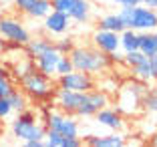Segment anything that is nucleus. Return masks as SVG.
Returning a JSON list of instances; mask_svg holds the SVG:
<instances>
[{"label": "nucleus", "instance_id": "obj_34", "mask_svg": "<svg viewBox=\"0 0 157 147\" xmlns=\"http://www.w3.org/2000/svg\"><path fill=\"white\" fill-rule=\"evenodd\" d=\"M20 147H46L44 139H34V141H22Z\"/></svg>", "mask_w": 157, "mask_h": 147}, {"label": "nucleus", "instance_id": "obj_2", "mask_svg": "<svg viewBox=\"0 0 157 147\" xmlns=\"http://www.w3.org/2000/svg\"><path fill=\"white\" fill-rule=\"evenodd\" d=\"M69 59L73 63L75 71H83L89 75H101L113 67V60L109 55L101 52L95 46H75L69 52Z\"/></svg>", "mask_w": 157, "mask_h": 147}, {"label": "nucleus", "instance_id": "obj_6", "mask_svg": "<svg viewBox=\"0 0 157 147\" xmlns=\"http://www.w3.org/2000/svg\"><path fill=\"white\" fill-rule=\"evenodd\" d=\"M55 85L59 89H69V91L77 93H89L91 89H95V77L83 71H71V73L59 75L55 81Z\"/></svg>", "mask_w": 157, "mask_h": 147}, {"label": "nucleus", "instance_id": "obj_10", "mask_svg": "<svg viewBox=\"0 0 157 147\" xmlns=\"http://www.w3.org/2000/svg\"><path fill=\"white\" fill-rule=\"evenodd\" d=\"M93 46L95 48H99L101 52H105V55H115V52H119V32H111V30H103V28H97V30L93 32Z\"/></svg>", "mask_w": 157, "mask_h": 147}, {"label": "nucleus", "instance_id": "obj_32", "mask_svg": "<svg viewBox=\"0 0 157 147\" xmlns=\"http://www.w3.org/2000/svg\"><path fill=\"white\" fill-rule=\"evenodd\" d=\"M60 147H85V141L81 137H63V143H60Z\"/></svg>", "mask_w": 157, "mask_h": 147}, {"label": "nucleus", "instance_id": "obj_41", "mask_svg": "<svg viewBox=\"0 0 157 147\" xmlns=\"http://www.w3.org/2000/svg\"><path fill=\"white\" fill-rule=\"evenodd\" d=\"M153 38H155V46H157V30H153Z\"/></svg>", "mask_w": 157, "mask_h": 147}, {"label": "nucleus", "instance_id": "obj_7", "mask_svg": "<svg viewBox=\"0 0 157 147\" xmlns=\"http://www.w3.org/2000/svg\"><path fill=\"white\" fill-rule=\"evenodd\" d=\"M46 129H52L63 137H77L78 135V121L75 115L63 111H51L46 115Z\"/></svg>", "mask_w": 157, "mask_h": 147}, {"label": "nucleus", "instance_id": "obj_5", "mask_svg": "<svg viewBox=\"0 0 157 147\" xmlns=\"http://www.w3.org/2000/svg\"><path fill=\"white\" fill-rule=\"evenodd\" d=\"M52 10H60V12L69 14V18L78 24H85L91 20L93 14V4L91 0H51Z\"/></svg>", "mask_w": 157, "mask_h": 147}, {"label": "nucleus", "instance_id": "obj_29", "mask_svg": "<svg viewBox=\"0 0 157 147\" xmlns=\"http://www.w3.org/2000/svg\"><path fill=\"white\" fill-rule=\"evenodd\" d=\"M119 18H121V22H123V26L125 28H129L131 26V16H133V6H127V4H123L119 8Z\"/></svg>", "mask_w": 157, "mask_h": 147}, {"label": "nucleus", "instance_id": "obj_17", "mask_svg": "<svg viewBox=\"0 0 157 147\" xmlns=\"http://www.w3.org/2000/svg\"><path fill=\"white\" fill-rule=\"evenodd\" d=\"M119 42H121V51L123 52H133L139 51V32L133 28H125L123 32H119Z\"/></svg>", "mask_w": 157, "mask_h": 147}, {"label": "nucleus", "instance_id": "obj_14", "mask_svg": "<svg viewBox=\"0 0 157 147\" xmlns=\"http://www.w3.org/2000/svg\"><path fill=\"white\" fill-rule=\"evenodd\" d=\"M93 117H95V121H97L99 125L111 129V131H125V127H127L125 117L121 115L117 109H111V107H103V109H99Z\"/></svg>", "mask_w": 157, "mask_h": 147}, {"label": "nucleus", "instance_id": "obj_42", "mask_svg": "<svg viewBox=\"0 0 157 147\" xmlns=\"http://www.w3.org/2000/svg\"><path fill=\"white\" fill-rule=\"evenodd\" d=\"M115 2H117L119 6H123V4H125V0H115Z\"/></svg>", "mask_w": 157, "mask_h": 147}, {"label": "nucleus", "instance_id": "obj_44", "mask_svg": "<svg viewBox=\"0 0 157 147\" xmlns=\"http://www.w3.org/2000/svg\"><path fill=\"white\" fill-rule=\"evenodd\" d=\"M155 81H157V79H155Z\"/></svg>", "mask_w": 157, "mask_h": 147}, {"label": "nucleus", "instance_id": "obj_30", "mask_svg": "<svg viewBox=\"0 0 157 147\" xmlns=\"http://www.w3.org/2000/svg\"><path fill=\"white\" fill-rule=\"evenodd\" d=\"M12 113H14V111H12V107H10L8 97H2V99H0V121H2V119H8Z\"/></svg>", "mask_w": 157, "mask_h": 147}, {"label": "nucleus", "instance_id": "obj_16", "mask_svg": "<svg viewBox=\"0 0 157 147\" xmlns=\"http://www.w3.org/2000/svg\"><path fill=\"white\" fill-rule=\"evenodd\" d=\"M48 46H52L51 38H46V37H30V41L24 44V52H26L28 59H34V56H38L42 51H46Z\"/></svg>", "mask_w": 157, "mask_h": 147}, {"label": "nucleus", "instance_id": "obj_12", "mask_svg": "<svg viewBox=\"0 0 157 147\" xmlns=\"http://www.w3.org/2000/svg\"><path fill=\"white\" fill-rule=\"evenodd\" d=\"M12 133L14 137H18L20 141H34V139H44L46 127L42 123H24L20 119L12 121Z\"/></svg>", "mask_w": 157, "mask_h": 147}, {"label": "nucleus", "instance_id": "obj_43", "mask_svg": "<svg viewBox=\"0 0 157 147\" xmlns=\"http://www.w3.org/2000/svg\"><path fill=\"white\" fill-rule=\"evenodd\" d=\"M125 147H131V145H127V143H125Z\"/></svg>", "mask_w": 157, "mask_h": 147}, {"label": "nucleus", "instance_id": "obj_4", "mask_svg": "<svg viewBox=\"0 0 157 147\" xmlns=\"http://www.w3.org/2000/svg\"><path fill=\"white\" fill-rule=\"evenodd\" d=\"M0 37L6 41V44L24 46L30 41V32L24 26V22L16 16H2L0 14Z\"/></svg>", "mask_w": 157, "mask_h": 147}, {"label": "nucleus", "instance_id": "obj_25", "mask_svg": "<svg viewBox=\"0 0 157 147\" xmlns=\"http://www.w3.org/2000/svg\"><path fill=\"white\" fill-rule=\"evenodd\" d=\"M14 83H12V79H10V75H4V77H0V99L2 97H8L10 93L14 91Z\"/></svg>", "mask_w": 157, "mask_h": 147}, {"label": "nucleus", "instance_id": "obj_37", "mask_svg": "<svg viewBox=\"0 0 157 147\" xmlns=\"http://www.w3.org/2000/svg\"><path fill=\"white\" fill-rule=\"evenodd\" d=\"M141 4H145V6H149V8H157V0H143Z\"/></svg>", "mask_w": 157, "mask_h": 147}, {"label": "nucleus", "instance_id": "obj_21", "mask_svg": "<svg viewBox=\"0 0 157 147\" xmlns=\"http://www.w3.org/2000/svg\"><path fill=\"white\" fill-rule=\"evenodd\" d=\"M139 51L143 52L145 56H151V55L157 52L153 32H139Z\"/></svg>", "mask_w": 157, "mask_h": 147}, {"label": "nucleus", "instance_id": "obj_36", "mask_svg": "<svg viewBox=\"0 0 157 147\" xmlns=\"http://www.w3.org/2000/svg\"><path fill=\"white\" fill-rule=\"evenodd\" d=\"M8 51V44H6V41L2 37H0V55H4V52Z\"/></svg>", "mask_w": 157, "mask_h": 147}, {"label": "nucleus", "instance_id": "obj_11", "mask_svg": "<svg viewBox=\"0 0 157 147\" xmlns=\"http://www.w3.org/2000/svg\"><path fill=\"white\" fill-rule=\"evenodd\" d=\"M42 28H44L46 34H51V37H60V34H65V32H69V28H71L69 14L60 12V10H51V12L42 18Z\"/></svg>", "mask_w": 157, "mask_h": 147}, {"label": "nucleus", "instance_id": "obj_18", "mask_svg": "<svg viewBox=\"0 0 157 147\" xmlns=\"http://www.w3.org/2000/svg\"><path fill=\"white\" fill-rule=\"evenodd\" d=\"M133 71V77L135 79H139V81H145V83H153L157 79V73H155V69L151 67V63H149V56L143 60L141 64H137L135 69H131Z\"/></svg>", "mask_w": 157, "mask_h": 147}, {"label": "nucleus", "instance_id": "obj_20", "mask_svg": "<svg viewBox=\"0 0 157 147\" xmlns=\"http://www.w3.org/2000/svg\"><path fill=\"white\" fill-rule=\"evenodd\" d=\"M99 28L103 30H111V32H123L125 26L121 22L119 14H105L101 20H99Z\"/></svg>", "mask_w": 157, "mask_h": 147}, {"label": "nucleus", "instance_id": "obj_40", "mask_svg": "<svg viewBox=\"0 0 157 147\" xmlns=\"http://www.w3.org/2000/svg\"><path fill=\"white\" fill-rule=\"evenodd\" d=\"M4 75H8V69H6L4 63H0V77H4Z\"/></svg>", "mask_w": 157, "mask_h": 147}, {"label": "nucleus", "instance_id": "obj_9", "mask_svg": "<svg viewBox=\"0 0 157 147\" xmlns=\"http://www.w3.org/2000/svg\"><path fill=\"white\" fill-rule=\"evenodd\" d=\"M52 99H55V105L59 111L63 113H69V115H75V111L78 109V105L83 103L85 93H77V91H69V89H55L52 93Z\"/></svg>", "mask_w": 157, "mask_h": 147}, {"label": "nucleus", "instance_id": "obj_27", "mask_svg": "<svg viewBox=\"0 0 157 147\" xmlns=\"http://www.w3.org/2000/svg\"><path fill=\"white\" fill-rule=\"evenodd\" d=\"M71 71H73V63H71L69 55H60L59 63H56V77L65 75V73H71Z\"/></svg>", "mask_w": 157, "mask_h": 147}, {"label": "nucleus", "instance_id": "obj_35", "mask_svg": "<svg viewBox=\"0 0 157 147\" xmlns=\"http://www.w3.org/2000/svg\"><path fill=\"white\" fill-rule=\"evenodd\" d=\"M147 147H157V131L149 135V139H147Z\"/></svg>", "mask_w": 157, "mask_h": 147}, {"label": "nucleus", "instance_id": "obj_28", "mask_svg": "<svg viewBox=\"0 0 157 147\" xmlns=\"http://www.w3.org/2000/svg\"><path fill=\"white\" fill-rule=\"evenodd\" d=\"M75 46H77V44L73 42V38H60V41L55 42V48L60 52V55H69Z\"/></svg>", "mask_w": 157, "mask_h": 147}, {"label": "nucleus", "instance_id": "obj_13", "mask_svg": "<svg viewBox=\"0 0 157 147\" xmlns=\"http://www.w3.org/2000/svg\"><path fill=\"white\" fill-rule=\"evenodd\" d=\"M59 59H60V52L52 44L46 51H42L38 56H34L33 63H34V69L36 71H40L42 75L52 79V77H56V63H59Z\"/></svg>", "mask_w": 157, "mask_h": 147}, {"label": "nucleus", "instance_id": "obj_22", "mask_svg": "<svg viewBox=\"0 0 157 147\" xmlns=\"http://www.w3.org/2000/svg\"><path fill=\"white\" fill-rule=\"evenodd\" d=\"M8 101H10L12 111H16V113H20V111H24L28 107V97L24 95L22 89H14V91L8 95Z\"/></svg>", "mask_w": 157, "mask_h": 147}, {"label": "nucleus", "instance_id": "obj_24", "mask_svg": "<svg viewBox=\"0 0 157 147\" xmlns=\"http://www.w3.org/2000/svg\"><path fill=\"white\" fill-rule=\"evenodd\" d=\"M145 59H147V56H145L141 51H133V52H125V55H123V63L127 64L129 69H135V67L141 64Z\"/></svg>", "mask_w": 157, "mask_h": 147}, {"label": "nucleus", "instance_id": "obj_45", "mask_svg": "<svg viewBox=\"0 0 157 147\" xmlns=\"http://www.w3.org/2000/svg\"><path fill=\"white\" fill-rule=\"evenodd\" d=\"M0 10H2V8H0Z\"/></svg>", "mask_w": 157, "mask_h": 147}, {"label": "nucleus", "instance_id": "obj_19", "mask_svg": "<svg viewBox=\"0 0 157 147\" xmlns=\"http://www.w3.org/2000/svg\"><path fill=\"white\" fill-rule=\"evenodd\" d=\"M51 10H52L51 0H36V2L30 6V10L26 12V16H30V18H34V20H42Z\"/></svg>", "mask_w": 157, "mask_h": 147}, {"label": "nucleus", "instance_id": "obj_3", "mask_svg": "<svg viewBox=\"0 0 157 147\" xmlns=\"http://www.w3.org/2000/svg\"><path fill=\"white\" fill-rule=\"evenodd\" d=\"M20 89L33 101H46L48 97H52L56 85L52 83L51 77H46L40 71L33 69V71H28L24 77H20Z\"/></svg>", "mask_w": 157, "mask_h": 147}, {"label": "nucleus", "instance_id": "obj_38", "mask_svg": "<svg viewBox=\"0 0 157 147\" xmlns=\"http://www.w3.org/2000/svg\"><path fill=\"white\" fill-rule=\"evenodd\" d=\"M149 63H151V67L155 69V73H157V52H155V55H151V56H149Z\"/></svg>", "mask_w": 157, "mask_h": 147}, {"label": "nucleus", "instance_id": "obj_33", "mask_svg": "<svg viewBox=\"0 0 157 147\" xmlns=\"http://www.w3.org/2000/svg\"><path fill=\"white\" fill-rule=\"evenodd\" d=\"M16 119H20V121H24V123H34V121H36V113H34L33 109H24V111H20L18 113V117H16Z\"/></svg>", "mask_w": 157, "mask_h": 147}, {"label": "nucleus", "instance_id": "obj_8", "mask_svg": "<svg viewBox=\"0 0 157 147\" xmlns=\"http://www.w3.org/2000/svg\"><path fill=\"white\" fill-rule=\"evenodd\" d=\"M137 32H153L157 30V8H149L145 4L133 6V16H131V26Z\"/></svg>", "mask_w": 157, "mask_h": 147}, {"label": "nucleus", "instance_id": "obj_31", "mask_svg": "<svg viewBox=\"0 0 157 147\" xmlns=\"http://www.w3.org/2000/svg\"><path fill=\"white\" fill-rule=\"evenodd\" d=\"M36 0H12V4H14V8L18 10L20 14H26L28 10H30V6L34 4Z\"/></svg>", "mask_w": 157, "mask_h": 147}, {"label": "nucleus", "instance_id": "obj_1", "mask_svg": "<svg viewBox=\"0 0 157 147\" xmlns=\"http://www.w3.org/2000/svg\"><path fill=\"white\" fill-rule=\"evenodd\" d=\"M149 89V83L139 81V79H127L117 87V97H115V109L123 117H139L145 113L143 99Z\"/></svg>", "mask_w": 157, "mask_h": 147}, {"label": "nucleus", "instance_id": "obj_23", "mask_svg": "<svg viewBox=\"0 0 157 147\" xmlns=\"http://www.w3.org/2000/svg\"><path fill=\"white\" fill-rule=\"evenodd\" d=\"M143 107L147 113H153L157 115V87H149L147 93H145V99H143Z\"/></svg>", "mask_w": 157, "mask_h": 147}, {"label": "nucleus", "instance_id": "obj_26", "mask_svg": "<svg viewBox=\"0 0 157 147\" xmlns=\"http://www.w3.org/2000/svg\"><path fill=\"white\" fill-rule=\"evenodd\" d=\"M44 143H46V147H60V143H63V135L56 133V131H52V129H46Z\"/></svg>", "mask_w": 157, "mask_h": 147}, {"label": "nucleus", "instance_id": "obj_39", "mask_svg": "<svg viewBox=\"0 0 157 147\" xmlns=\"http://www.w3.org/2000/svg\"><path fill=\"white\" fill-rule=\"evenodd\" d=\"M143 0H125V4L127 6H137V4H141Z\"/></svg>", "mask_w": 157, "mask_h": 147}, {"label": "nucleus", "instance_id": "obj_15", "mask_svg": "<svg viewBox=\"0 0 157 147\" xmlns=\"http://www.w3.org/2000/svg\"><path fill=\"white\" fill-rule=\"evenodd\" d=\"M127 137L121 131L109 135H89L85 139V147H125Z\"/></svg>", "mask_w": 157, "mask_h": 147}]
</instances>
